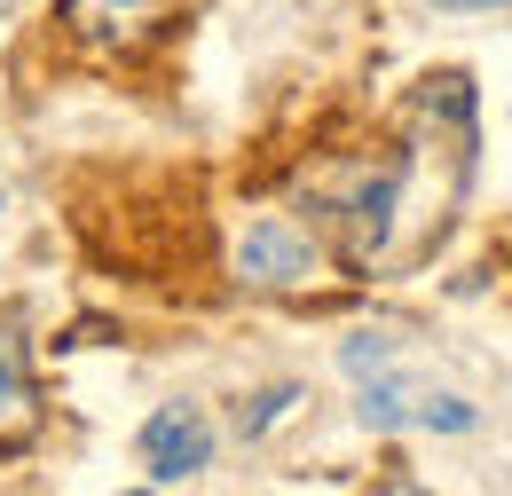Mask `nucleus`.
Masks as SVG:
<instances>
[{
	"label": "nucleus",
	"instance_id": "f257e3e1",
	"mask_svg": "<svg viewBox=\"0 0 512 496\" xmlns=\"http://www.w3.org/2000/svg\"><path fill=\"white\" fill-rule=\"evenodd\" d=\"M363 426H379V434H473L481 426V410L465 402V394H442V386H418V378H394V371H371L363 378Z\"/></svg>",
	"mask_w": 512,
	"mask_h": 496
},
{
	"label": "nucleus",
	"instance_id": "f03ea898",
	"mask_svg": "<svg viewBox=\"0 0 512 496\" xmlns=\"http://www.w3.org/2000/svg\"><path fill=\"white\" fill-rule=\"evenodd\" d=\"M237 276L260 284V292H300V284L316 276V237L268 213V221L245 229V245H237Z\"/></svg>",
	"mask_w": 512,
	"mask_h": 496
},
{
	"label": "nucleus",
	"instance_id": "7ed1b4c3",
	"mask_svg": "<svg viewBox=\"0 0 512 496\" xmlns=\"http://www.w3.org/2000/svg\"><path fill=\"white\" fill-rule=\"evenodd\" d=\"M142 465H150V481H190L213 465V426L197 418L190 402H166L150 426H142Z\"/></svg>",
	"mask_w": 512,
	"mask_h": 496
},
{
	"label": "nucleus",
	"instance_id": "20e7f679",
	"mask_svg": "<svg viewBox=\"0 0 512 496\" xmlns=\"http://www.w3.org/2000/svg\"><path fill=\"white\" fill-rule=\"evenodd\" d=\"M190 0H64V24L79 40H111V48H134L150 40L158 24H174Z\"/></svg>",
	"mask_w": 512,
	"mask_h": 496
},
{
	"label": "nucleus",
	"instance_id": "39448f33",
	"mask_svg": "<svg viewBox=\"0 0 512 496\" xmlns=\"http://www.w3.org/2000/svg\"><path fill=\"white\" fill-rule=\"evenodd\" d=\"M40 434V386H32V355L16 315H0V457Z\"/></svg>",
	"mask_w": 512,
	"mask_h": 496
},
{
	"label": "nucleus",
	"instance_id": "423d86ee",
	"mask_svg": "<svg viewBox=\"0 0 512 496\" xmlns=\"http://www.w3.org/2000/svg\"><path fill=\"white\" fill-rule=\"evenodd\" d=\"M339 363L347 378H371V371H394V339H371V331H355L347 347H339Z\"/></svg>",
	"mask_w": 512,
	"mask_h": 496
},
{
	"label": "nucleus",
	"instance_id": "0eeeda50",
	"mask_svg": "<svg viewBox=\"0 0 512 496\" xmlns=\"http://www.w3.org/2000/svg\"><path fill=\"white\" fill-rule=\"evenodd\" d=\"M292 402H300V386H268V394H260V410H245V418H237V426H245V441L268 434V426H276V418H284Z\"/></svg>",
	"mask_w": 512,
	"mask_h": 496
},
{
	"label": "nucleus",
	"instance_id": "6e6552de",
	"mask_svg": "<svg viewBox=\"0 0 512 496\" xmlns=\"http://www.w3.org/2000/svg\"><path fill=\"white\" fill-rule=\"evenodd\" d=\"M434 8H449V16H473V8H512V0H434Z\"/></svg>",
	"mask_w": 512,
	"mask_h": 496
}]
</instances>
